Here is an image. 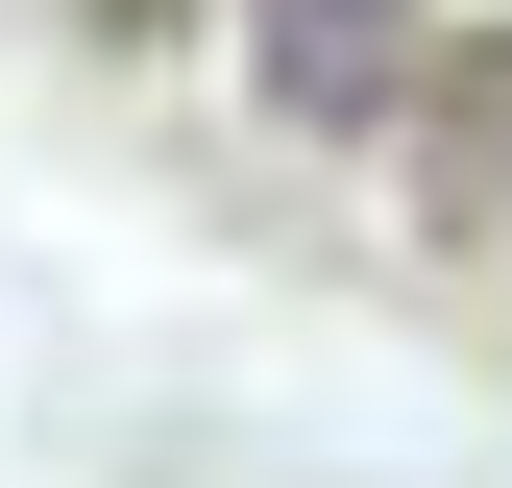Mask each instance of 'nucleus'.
Returning <instances> with one entry per match:
<instances>
[{"label": "nucleus", "instance_id": "obj_1", "mask_svg": "<svg viewBox=\"0 0 512 488\" xmlns=\"http://www.w3.org/2000/svg\"><path fill=\"white\" fill-rule=\"evenodd\" d=\"M244 74H269V122H391L415 98V0H269Z\"/></svg>", "mask_w": 512, "mask_h": 488}, {"label": "nucleus", "instance_id": "obj_2", "mask_svg": "<svg viewBox=\"0 0 512 488\" xmlns=\"http://www.w3.org/2000/svg\"><path fill=\"white\" fill-rule=\"evenodd\" d=\"M415 98H439V147H464V171H512V49H464V74L415 49Z\"/></svg>", "mask_w": 512, "mask_h": 488}, {"label": "nucleus", "instance_id": "obj_3", "mask_svg": "<svg viewBox=\"0 0 512 488\" xmlns=\"http://www.w3.org/2000/svg\"><path fill=\"white\" fill-rule=\"evenodd\" d=\"M98 25H171V0H98Z\"/></svg>", "mask_w": 512, "mask_h": 488}]
</instances>
